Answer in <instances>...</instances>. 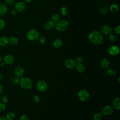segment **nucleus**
Segmentation results:
<instances>
[{
    "label": "nucleus",
    "instance_id": "6e6552de",
    "mask_svg": "<svg viewBox=\"0 0 120 120\" xmlns=\"http://www.w3.org/2000/svg\"><path fill=\"white\" fill-rule=\"evenodd\" d=\"M113 112L112 108L109 105H105L101 109V113L105 115H110Z\"/></svg>",
    "mask_w": 120,
    "mask_h": 120
},
{
    "label": "nucleus",
    "instance_id": "f704fd0d",
    "mask_svg": "<svg viewBox=\"0 0 120 120\" xmlns=\"http://www.w3.org/2000/svg\"><path fill=\"white\" fill-rule=\"evenodd\" d=\"M114 31L115 32L119 34H120V25H117L115 27V29H114Z\"/></svg>",
    "mask_w": 120,
    "mask_h": 120
},
{
    "label": "nucleus",
    "instance_id": "49530a36",
    "mask_svg": "<svg viewBox=\"0 0 120 120\" xmlns=\"http://www.w3.org/2000/svg\"><path fill=\"white\" fill-rule=\"evenodd\" d=\"M2 61V57L0 55V63Z\"/></svg>",
    "mask_w": 120,
    "mask_h": 120
},
{
    "label": "nucleus",
    "instance_id": "37998d69",
    "mask_svg": "<svg viewBox=\"0 0 120 120\" xmlns=\"http://www.w3.org/2000/svg\"><path fill=\"white\" fill-rule=\"evenodd\" d=\"M5 66V63L3 62H1L0 63V67H4Z\"/></svg>",
    "mask_w": 120,
    "mask_h": 120
},
{
    "label": "nucleus",
    "instance_id": "c03bdc74",
    "mask_svg": "<svg viewBox=\"0 0 120 120\" xmlns=\"http://www.w3.org/2000/svg\"><path fill=\"white\" fill-rule=\"evenodd\" d=\"M24 0V2H25L26 3H29V2H30L32 0Z\"/></svg>",
    "mask_w": 120,
    "mask_h": 120
},
{
    "label": "nucleus",
    "instance_id": "4be33fe9",
    "mask_svg": "<svg viewBox=\"0 0 120 120\" xmlns=\"http://www.w3.org/2000/svg\"><path fill=\"white\" fill-rule=\"evenodd\" d=\"M106 72L108 75H109L110 76H112V75H115L116 71L115 69H114L113 68H109L106 69Z\"/></svg>",
    "mask_w": 120,
    "mask_h": 120
},
{
    "label": "nucleus",
    "instance_id": "9b49d317",
    "mask_svg": "<svg viewBox=\"0 0 120 120\" xmlns=\"http://www.w3.org/2000/svg\"><path fill=\"white\" fill-rule=\"evenodd\" d=\"M24 71L23 68L20 66L16 67L14 70L15 74V76L18 78L22 77L24 74Z\"/></svg>",
    "mask_w": 120,
    "mask_h": 120
},
{
    "label": "nucleus",
    "instance_id": "473e14b6",
    "mask_svg": "<svg viewBox=\"0 0 120 120\" xmlns=\"http://www.w3.org/2000/svg\"><path fill=\"white\" fill-rule=\"evenodd\" d=\"M1 100L2 102H3L4 103H6L8 101V97H7L6 96H4L1 98Z\"/></svg>",
    "mask_w": 120,
    "mask_h": 120
},
{
    "label": "nucleus",
    "instance_id": "72a5a7b5",
    "mask_svg": "<svg viewBox=\"0 0 120 120\" xmlns=\"http://www.w3.org/2000/svg\"><path fill=\"white\" fill-rule=\"evenodd\" d=\"M5 27V22L4 21L0 18V30L3 29Z\"/></svg>",
    "mask_w": 120,
    "mask_h": 120
},
{
    "label": "nucleus",
    "instance_id": "7ed1b4c3",
    "mask_svg": "<svg viewBox=\"0 0 120 120\" xmlns=\"http://www.w3.org/2000/svg\"><path fill=\"white\" fill-rule=\"evenodd\" d=\"M39 37V32L35 29H31L29 30L27 33V38L30 41H35Z\"/></svg>",
    "mask_w": 120,
    "mask_h": 120
},
{
    "label": "nucleus",
    "instance_id": "a18cd8bd",
    "mask_svg": "<svg viewBox=\"0 0 120 120\" xmlns=\"http://www.w3.org/2000/svg\"><path fill=\"white\" fill-rule=\"evenodd\" d=\"M2 79V75L0 73V82H1Z\"/></svg>",
    "mask_w": 120,
    "mask_h": 120
},
{
    "label": "nucleus",
    "instance_id": "412c9836",
    "mask_svg": "<svg viewBox=\"0 0 120 120\" xmlns=\"http://www.w3.org/2000/svg\"><path fill=\"white\" fill-rule=\"evenodd\" d=\"M15 117V113L13 112H9L6 115V120H14Z\"/></svg>",
    "mask_w": 120,
    "mask_h": 120
},
{
    "label": "nucleus",
    "instance_id": "c85d7f7f",
    "mask_svg": "<svg viewBox=\"0 0 120 120\" xmlns=\"http://www.w3.org/2000/svg\"><path fill=\"white\" fill-rule=\"evenodd\" d=\"M61 14L63 15H66L67 14V9L65 7H63L60 9Z\"/></svg>",
    "mask_w": 120,
    "mask_h": 120
},
{
    "label": "nucleus",
    "instance_id": "2eb2a0df",
    "mask_svg": "<svg viewBox=\"0 0 120 120\" xmlns=\"http://www.w3.org/2000/svg\"><path fill=\"white\" fill-rule=\"evenodd\" d=\"M9 42L8 38L5 36H3L0 38V46L5 47Z\"/></svg>",
    "mask_w": 120,
    "mask_h": 120
},
{
    "label": "nucleus",
    "instance_id": "4c0bfd02",
    "mask_svg": "<svg viewBox=\"0 0 120 120\" xmlns=\"http://www.w3.org/2000/svg\"><path fill=\"white\" fill-rule=\"evenodd\" d=\"M5 1L8 5H11L14 3L15 0H5Z\"/></svg>",
    "mask_w": 120,
    "mask_h": 120
},
{
    "label": "nucleus",
    "instance_id": "7c9ffc66",
    "mask_svg": "<svg viewBox=\"0 0 120 120\" xmlns=\"http://www.w3.org/2000/svg\"><path fill=\"white\" fill-rule=\"evenodd\" d=\"M6 105L3 102H0V112L4 111L6 109Z\"/></svg>",
    "mask_w": 120,
    "mask_h": 120
},
{
    "label": "nucleus",
    "instance_id": "a211bd4d",
    "mask_svg": "<svg viewBox=\"0 0 120 120\" xmlns=\"http://www.w3.org/2000/svg\"><path fill=\"white\" fill-rule=\"evenodd\" d=\"M8 11V8L4 4H0V16L4 15Z\"/></svg>",
    "mask_w": 120,
    "mask_h": 120
},
{
    "label": "nucleus",
    "instance_id": "5701e85b",
    "mask_svg": "<svg viewBox=\"0 0 120 120\" xmlns=\"http://www.w3.org/2000/svg\"><path fill=\"white\" fill-rule=\"evenodd\" d=\"M60 17V16L59 14L55 13L52 15L51 21H52L53 22H57L58 21H59Z\"/></svg>",
    "mask_w": 120,
    "mask_h": 120
},
{
    "label": "nucleus",
    "instance_id": "79ce46f5",
    "mask_svg": "<svg viewBox=\"0 0 120 120\" xmlns=\"http://www.w3.org/2000/svg\"><path fill=\"white\" fill-rule=\"evenodd\" d=\"M0 120H6V119L3 116L0 115Z\"/></svg>",
    "mask_w": 120,
    "mask_h": 120
},
{
    "label": "nucleus",
    "instance_id": "4468645a",
    "mask_svg": "<svg viewBox=\"0 0 120 120\" xmlns=\"http://www.w3.org/2000/svg\"><path fill=\"white\" fill-rule=\"evenodd\" d=\"M113 107L117 110L120 109V98L119 97L115 98L112 101Z\"/></svg>",
    "mask_w": 120,
    "mask_h": 120
},
{
    "label": "nucleus",
    "instance_id": "a878e982",
    "mask_svg": "<svg viewBox=\"0 0 120 120\" xmlns=\"http://www.w3.org/2000/svg\"><path fill=\"white\" fill-rule=\"evenodd\" d=\"M102 117V114L101 112L95 113L93 117V120H101Z\"/></svg>",
    "mask_w": 120,
    "mask_h": 120
},
{
    "label": "nucleus",
    "instance_id": "e433bc0d",
    "mask_svg": "<svg viewBox=\"0 0 120 120\" xmlns=\"http://www.w3.org/2000/svg\"><path fill=\"white\" fill-rule=\"evenodd\" d=\"M33 100H34V102H35V103H39V102L40 101V98H39L38 96H36V95L34 97V98H33Z\"/></svg>",
    "mask_w": 120,
    "mask_h": 120
},
{
    "label": "nucleus",
    "instance_id": "2f4dec72",
    "mask_svg": "<svg viewBox=\"0 0 120 120\" xmlns=\"http://www.w3.org/2000/svg\"><path fill=\"white\" fill-rule=\"evenodd\" d=\"M75 61L76 63H82L83 61V59L81 57H77L75 58Z\"/></svg>",
    "mask_w": 120,
    "mask_h": 120
},
{
    "label": "nucleus",
    "instance_id": "1a4fd4ad",
    "mask_svg": "<svg viewBox=\"0 0 120 120\" xmlns=\"http://www.w3.org/2000/svg\"><path fill=\"white\" fill-rule=\"evenodd\" d=\"M108 52L110 55L115 56L119 53L120 49L119 47L116 45H112L108 48Z\"/></svg>",
    "mask_w": 120,
    "mask_h": 120
},
{
    "label": "nucleus",
    "instance_id": "a19ab883",
    "mask_svg": "<svg viewBox=\"0 0 120 120\" xmlns=\"http://www.w3.org/2000/svg\"><path fill=\"white\" fill-rule=\"evenodd\" d=\"M14 82L15 83V84H18L19 83V81L20 80H19L18 78H15L14 80Z\"/></svg>",
    "mask_w": 120,
    "mask_h": 120
},
{
    "label": "nucleus",
    "instance_id": "ea45409f",
    "mask_svg": "<svg viewBox=\"0 0 120 120\" xmlns=\"http://www.w3.org/2000/svg\"><path fill=\"white\" fill-rule=\"evenodd\" d=\"M3 87L1 84H0V95L3 92Z\"/></svg>",
    "mask_w": 120,
    "mask_h": 120
},
{
    "label": "nucleus",
    "instance_id": "9d476101",
    "mask_svg": "<svg viewBox=\"0 0 120 120\" xmlns=\"http://www.w3.org/2000/svg\"><path fill=\"white\" fill-rule=\"evenodd\" d=\"M15 60L14 56L11 54H8L6 55L3 59L4 62L7 65H11L13 64Z\"/></svg>",
    "mask_w": 120,
    "mask_h": 120
},
{
    "label": "nucleus",
    "instance_id": "b1692460",
    "mask_svg": "<svg viewBox=\"0 0 120 120\" xmlns=\"http://www.w3.org/2000/svg\"><path fill=\"white\" fill-rule=\"evenodd\" d=\"M9 42L10 43V44L11 45H15L17 44L18 40V39L15 37H12L9 40Z\"/></svg>",
    "mask_w": 120,
    "mask_h": 120
},
{
    "label": "nucleus",
    "instance_id": "c9c22d12",
    "mask_svg": "<svg viewBox=\"0 0 120 120\" xmlns=\"http://www.w3.org/2000/svg\"><path fill=\"white\" fill-rule=\"evenodd\" d=\"M19 120H29V119L26 115H22L20 117Z\"/></svg>",
    "mask_w": 120,
    "mask_h": 120
},
{
    "label": "nucleus",
    "instance_id": "cd10ccee",
    "mask_svg": "<svg viewBox=\"0 0 120 120\" xmlns=\"http://www.w3.org/2000/svg\"><path fill=\"white\" fill-rule=\"evenodd\" d=\"M109 39L111 42H115L117 39V36L115 34L110 33L109 34Z\"/></svg>",
    "mask_w": 120,
    "mask_h": 120
},
{
    "label": "nucleus",
    "instance_id": "f3484780",
    "mask_svg": "<svg viewBox=\"0 0 120 120\" xmlns=\"http://www.w3.org/2000/svg\"><path fill=\"white\" fill-rule=\"evenodd\" d=\"M63 42L60 38L55 39L52 43V46L55 48H59L62 45Z\"/></svg>",
    "mask_w": 120,
    "mask_h": 120
},
{
    "label": "nucleus",
    "instance_id": "0eeeda50",
    "mask_svg": "<svg viewBox=\"0 0 120 120\" xmlns=\"http://www.w3.org/2000/svg\"><path fill=\"white\" fill-rule=\"evenodd\" d=\"M64 64L66 67L68 68L73 69L75 68L76 63H75V60L68 58L65 60L64 62Z\"/></svg>",
    "mask_w": 120,
    "mask_h": 120
},
{
    "label": "nucleus",
    "instance_id": "ddd939ff",
    "mask_svg": "<svg viewBox=\"0 0 120 120\" xmlns=\"http://www.w3.org/2000/svg\"><path fill=\"white\" fill-rule=\"evenodd\" d=\"M101 32L103 34L105 35H109L111 33L112 31V28L107 25H103L101 28Z\"/></svg>",
    "mask_w": 120,
    "mask_h": 120
},
{
    "label": "nucleus",
    "instance_id": "c756f323",
    "mask_svg": "<svg viewBox=\"0 0 120 120\" xmlns=\"http://www.w3.org/2000/svg\"><path fill=\"white\" fill-rule=\"evenodd\" d=\"M38 41L40 44H44L46 42V39L43 36H41L39 38Z\"/></svg>",
    "mask_w": 120,
    "mask_h": 120
},
{
    "label": "nucleus",
    "instance_id": "39448f33",
    "mask_svg": "<svg viewBox=\"0 0 120 120\" xmlns=\"http://www.w3.org/2000/svg\"><path fill=\"white\" fill-rule=\"evenodd\" d=\"M77 96L78 98L81 101L83 102L87 101L90 97V94L89 92L85 89H82L80 90L78 92Z\"/></svg>",
    "mask_w": 120,
    "mask_h": 120
},
{
    "label": "nucleus",
    "instance_id": "bb28decb",
    "mask_svg": "<svg viewBox=\"0 0 120 120\" xmlns=\"http://www.w3.org/2000/svg\"><path fill=\"white\" fill-rule=\"evenodd\" d=\"M99 11L101 14H105L107 13V8L106 5H103L100 7Z\"/></svg>",
    "mask_w": 120,
    "mask_h": 120
},
{
    "label": "nucleus",
    "instance_id": "f03ea898",
    "mask_svg": "<svg viewBox=\"0 0 120 120\" xmlns=\"http://www.w3.org/2000/svg\"><path fill=\"white\" fill-rule=\"evenodd\" d=\"M21 87L25 90H29L32 88L33 86V82L30 78L27 77H21L19 81Z\"/></svg>",
    "mask_w": 120,
    "mask_h": 120
},
{
    "label": "nucleus",
    "instance_id": "f8f14e48",
    "mask_svg": "<svg viewBox=\"0 0 120 120\" xmlns=\"http://www.w3.org/2000/svg\"><path fill=\"white\" fill-rule=\"evenodd\" d=\"M15 9L19 12L24 11L26 8V4L22 2H18L15 5Z\"/></svg>",
    "mask_w": 120,
    "mask_h": 120
},
{
    "label": "nucleus",
    "instance_id": "6ab92c4d",
    "mask_svg": "<svg viewBox=\"0 0 120 120\" xmlns=\"http://www.w3.org/2000/svg\"><path fill=\"white\" fill-rule=\"evenodd\" d=\"M109 65H110V62L109 60L107 59H103L100 62L101 67L104 69L108 68Z\"/></svg>",
    "mask_w": 120,
    "mask_h": 120
},
{
    "label": "nucleus",
    "instance_id": "aec40b11",
    "mask_svg": "<svg viewBox=\"0 0 120 120\" xmlns=\"http://www.w3.org/2000/svg\"><path fill=\"white\" fill-rule=\"evenodd\" d=\"M76 68L77 71L80 73H83L85 70V67L82 63H78L76 65Z\"/></svg>",
    "mask_w": 120,
    "mask_h": 120
},
{
    "label": "nucleus",
    "instance_id": "393cba45",
    "mask_svg": "<svg viewBox=\"0 0 120 120\" xmlns=\"http://www.w3.org/2000/svg\"><path fill=\"white\" fill-rule=\"evenodd\" d=\"M119 9V7L117 4H113L110 6V10L112 12H116Z\"/></svg>",
    "mask_w": 120,
    "mask_h": 120
},
{
    "label": "nucleus",
    "instance_id": "f257e3e1",
    "mask_svg": "<svg viewBox=\"0 0 120 120\" xmlns=\"http://www.w3.org/2000/svg\"><path fill=\"white\" fill-rule=\"evenodd\" d=\"M88 38L90 41L95 45H100L104 40V37L100 31L97 30L90 32Z\"/></svg>",
    "mask_w": 120,
    "mask_h": 120
},
{
    "label": "nucleus",
    "instance_id": "423d86ee",
    "mask_svg": "<svg viewBox=\"0 0 120 120\" xmlns=\"http://www.w3.org/2000/svg\"><path fill=\"white\" fill-rule=\"evenodd\" d=\"M36 87L37 89L41 92H44L46 91L48 88V85L46 82L44 80L38 81Z\"/></svg>",
    "mask_w": 120,
    "mask_h": 120
},
{
    "label": "nucleus",
    "instance_id": "dca6fc26",
    "mask_svg": "<svg viewBox=\"0 0 120 120\" xmlns=\"http://www.w3.org/2000/svg\"><path fill=\"white\" fill-rule=\"evenodd\" d=\"M54 27V22L52 21H48L46 22L44 25V27L46 30H51Z\"/></svg>",
    "mask_w": 120,
    "mask_h": 120
},
{
    "label": "nucleus",
    "instance_id": "20e7f679",
    "mask_svg": "<svg viewBox=\"0 0 120 120\" xmlns=\"http://www.w3.org/2000/svg\"><path fill=\"white\" fill-rule=\"evenodd\" d=\"M56 28L59 31H63L67 29L68 22L65 20H61L58 21L56 24Z\"/></svg>",
    "mask_w": 120,
    "mask_h": 120
},
{
    "label": "nucleus",
    "instance_id": "58836bf2",
    "mask_svg": "<svg viewBox=\"0 0 120 120\" xmlns=\"http://www.w3.org/2000/svg\"><path fill=\"white\" fill-rule=\"evenodd\" d=\"M17 13V11L15 9H13L11 11V13L13 15H15Z\"/></svg>",
    "mask_w": 120,
    "mask_h": 120
}]
</instances>
